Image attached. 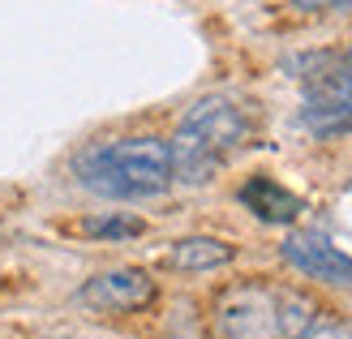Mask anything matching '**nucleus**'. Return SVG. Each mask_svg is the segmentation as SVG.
Instances as JSON below:
<instances>
[{"mask_svg": "<svg viewBox=\"0 0 352 339\" xmlns=\"http://www.w3.org/2000/svg\"><path fill=\"white\" fill-rule=\"evenodd\" d=\"M250 138V116H245L232 99H202L193 103L189 116L176 124L168 142L172 155V176L185 185H206L228 155H236Z\"/></svg>", "mask_w": 352, "mask_h": 339, "instance_id": "f03ea898", "label": "nucleus"}, {"mask_svg": "<svg viewBox=\"0 0 352 339\" xmlns=\"http://www.w3.org/2000/svg\"><path fill=\"white\" fill-rule=\"evenodd\" d=\"M82 305H91L99 314H133L155 300V279L146 271H133V266H125V271H108V275H95L86 288L78 292Z\"/></svg>", "mask_w": 352, "mask_h": 339, "instance_id": "423d86ee", "label": "nucleus"}, {"mask_svg": "<svg viewBox=\"0 0 352 339\" xmlns=\"http://www.w3.org/2000/svg\"><path fill=\"white\" fill-rule=\"evenodd\" d=\"M284 262L296 266L305 279H322L336 288H352V258L344 249H336L318 232H292L284 241Z\"/></svg>", "mask_w": 352, "mask_h": 339, "instance_id": "39448f33", "label": "nucleus"}, {"mask_svg": "<svg viewBox=\"0 0 352 339\" xmlns=\"http://www.w3.org/2000/svg\"><path fill=\"white\" fill-rule=\"evenodd\" d=\"M241 206L254 210V215L267 219V223H292L296 215H301V198L288 193L279 181H271V176H254V181H245L241 185Z\"/></svg>", "mask_w": 352, "mask_h": 339, "instance_id": "0eeeda50", "label": "nucleus"}, {"mask_svg": "<svg viewBox=\"0 0 352 339\" xmlns=\"http://www.w3.org/2000/svg\"><path fill=\"white\" fill-rule=\"evenodd\" d=\"M74 176L82 189L112 202L155 198L172 185V155L164 138H120L86 146L74 159Z\"/></svg>", "mask_w": 352, "mask_h": 339, "instance_id": "f257e3e1", "label": "nucleus"}, {"mask_svg": "<svg viewBox=\"0 0 352 339\" xmlns=\"http://www.w3.org/2000/svg\"><path fill=\"white\" fill-rule=\"evenodd\" d=\"M296 9H309V13H318V9H331V5H340V0H292Z\"/></svg>", "mask_w": 352, "mask_h": 339, "instance_id": "9b49d317", "label": "nucleus"}, {"mask_svg": "<svg viewBox=\"0 0 352 339\" xmlns=\"http://www.w3.org/2000/svg\"><path fill=\"white\" fill-rule=\"evenodd\" d=\"M86 232H91V237H108V241H120V237H138V232H142V219H133V215L91 219V223H86Z\"/></svg>", "mask_w": 352, "mask_h": 339, "instance_id": "1a4fd4ad", "label": "nucleus"}, {"mask_svg": "<svg viewBox=\"0 0 352 339\" xmlns=\"http://www.w3.org/2000/svg\"><path fill=\"white\" fill-rule=\"evenodd\" d=\"M296 339H352V327H344V322H318V327H305Z\"/></svg>", "mask_w": 352, "mask_h": 339, "instance_id": "9d476101", "label": "nucleus"}, {"mask_svg": "<svg viewBox=\"0 0 352 339\" xmlns=\"http://www.w3.org/2000/svg\"><path fill=\"white\" fill-rule=\"evenodd\" d=\"M301 82H305L301 120L318 138L348 133L352 129V47L309 56Z\"/></svg>", "mask_w": 352, "mask_h": 339, "instance_id": "20e7f679", "label": "nucleus"}, {"mask_svg": "<svg viewBox=\"0 0 352 339\" xmlns=\"http://www.w3.org/2000/svg\"><path fill=\"white\" fill-rule=\"evenodd\" d=\"M314 322V305L296 292H275L250 283L223 296L219 331L228 339H296Z\"/></svg>", "mask_w": 352, "mask_h": 339, "instance_id": "7ed1b4c3", "label": "nucleus"}, {"mask_svg": "<svg viewBox=\"0 0 352 339\" xmlns=\"http://www.w3.org/2000/svg\"><path fill=\"white\" fill-rule=\"evenodd\" d=\"M236 249L228 241H215V237H185L172 245L168 254V266L176 271H215V266H228Z\"/></svg>", "mask_w": 352, "mask_h": 339, "instance_id": "6e6552de", "label": "nucleus"}]
</instances>
